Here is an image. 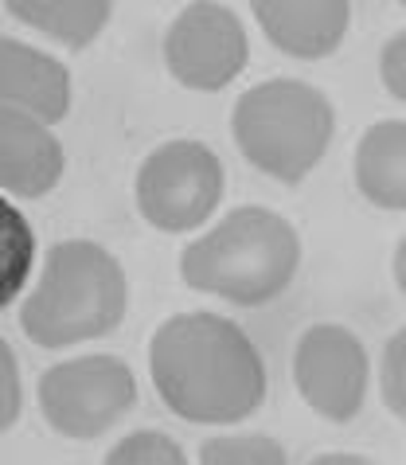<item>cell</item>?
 I'll use <instances>...</instances> for the list:
<instances>
[{"label": "cell", "instance_id": "cell-19", "mask_svg": "<svg viewBox=\"0 0 406 465\" xmlns=\"http://www.w3.org/2000/svg\"><path fill=\"white\" fill-rule=\"evenodd\" d=\"M379 79H383L391 98L406 102V28L391 35L379 51Z\"/></svg>", "mask_w": 406, "mask_h": 465}, {"label": "cell", "instance_id": "cell-21", "mask_svg": "<svg viewBox=\"0 0 406 465\" xmlns=\"http://www.w3.org/2000/svg\"><path fill=\"white\" fill-rule=\"evenodd\" d=\"M309 465H375V461L360 458V454H321V458H312Z\"/></svg>", "mask_w": 406, "mask_h": 465}, {"label": "cell", "instance_id": "cell-7", "mask_svg": "<svg viewBox=\"0 0 406 465\" xmlns=\"http://www.w3.org/2000/svg\"><path fill=\"white\" fill-rule=\"evenodd\" d=\"M368 348L344 325H309L293 348V383L312 415L336 426L352 422L368 399Z\"/></svg>", "mask_w": 406, "mask_h": 465}, {"label": "cell", "instance_id": "cell-15", "mask_svg": "<svg viewBox=\"0 0 406 465\" xmlns=\"http://www.w3.org/2000/svg\"><path fill=\"white\" fill-rule=\"evenodd\" d=\"M200 465H290V458L266 434H223L200 446Z\"/></svg>", "mask_w": 406, "mask_h": 465}, {"label": "cell", "instance_id": "cell-5", "mask_svg": "<svg viewBox=\"0 0 406 465\" xmlns=\"http://www.w3.org/2000/svg\"><path fill=\"white\" fill-rule=\"evenodd\" d=\"M223 184L227 176H223L215 149L192 137H176L156 145L141 161L134 196L145 223L168 235H184V231L203 227V219H212L223 200Z\"/></svg>", "mask_w": 406, "mask_h": 465}, {"label": "cell", "instance_id": "cell-18", "mask_svg": "<svg viewBox=\"0 0 406 465\" xmlns=\"http://www.w3.org/2000/svg\"><path fill=\"white\" fill-rule=\"evenodd\" d=\"M24 411V387H20V364L12 356L8 341H0V434H8L20 422Z\"/></svg>", "mask_w": 406, "mask_h": 465}, {"label": "cell", "instance_id": "cell-10", "mask_svg": "<svg viewBox=\"0 0 406 465\" xmlns=\"http://www.w3.org/2000/svg\"><path fill=\"white\" fill-rule=\"evenodd\" d=\"M63 145L35 114L0 106V188L12 196H47L63 176Z\"/></svg>", "mask_w": 406, "mask_h": 465}, {"label": "cell", "instance_id": "cell-4", "mask_svg": "<svg viewBox=\"0 0 406 465\" xmlns=\"http://www.w3.org/2000/svg\"><path fill=\"white\" fill-rule=\"evenodd\" d=\"M231 134L258 173L301 184L332 145L336 110L317 86L301 79H266L239 94Z\"/></svg>", "mask_w": 406, "mask_h": 465}, {"label": "cell", "instance_id": "cell-3", "mask_svg": "<svg viewBox=\"0 0 406 465\" xmlns=\"http://www.w3.org/2000/svg\"><path fill=\"white\" fill-rule=\"evenodd\" d=\"M125 297L122 262L90 239H67L47 251L35 290L20 305V329L39 348L98 341L122 325Z\"/></svg>", "mask_w": 406, "mask_h": 465}, {"label": "cell", "instance_id": "cell-13", "mask_svg": "<svg viewBox=\"0 0 406 465\" xmlns=\"http://www.w3.org/2000/svg\"><path fill=\"white\" fill-rule=\"evenodd\" d=\"M5 8L20 24L78 51L102 35V28L110 24L114 0H5Z\"/></svg>", "mask_w": 406, "mask_h": 465}, {"label": "cell", "instance_id": "cell-16", "mask_svg": "<svg viewBox=\"0 0 406 465\" xmlns=\"http://www.w3.org/2000/svg\"><path fill=\"white\" fill-rule=\"evenodd\" d=\"M102 465H188L184 450L161 430H134L117 442Z\"/></svg>", "mask_w": 406, "mask_h": 465}, {"label": "cell", "instance_id": "cell-1", "mask_svg": "<svg viewBox=\"0 0 406 465\" xmlns=\"http://www.w3.org/2000/svg\"><path fill=\"white\" fill-rule=\"evenodd\" d=\"M149 376L161 403L195 426L243 422L266 403V360L219 313H176L153 332Z\"/></svg>", "mask_w": 406, "mask_h": 465}, {"label": "cell", "instance_id": "cell-12", "mask_svg": "<svg viewBox=\"0 0 406 465\" xmlns=\"http://www.w3.org/2000/svg\"><path fill=\"white\" fill-rule=\"evenodd\" d=\"M352 169L368 203L383 212H406V122H375L360 137Z\"/></svg>", "mask_w": 406, "mask_h": 465}, {"label": "cell", "instance_id": "cell-11", "mask_svg": "<svg viewBox=\"0 0 406 465\" xmlns=\"http://www.w3.org/2000/svg\"><path fill=\"white\" fill-rule=\"evenodd\" d=\"M0 106L35 114L55 125L71 110V74L67 67L32 44L0 35Z\"/></svg>", "mask_w": 406, "mask_h": 465}, {"label": "cell", "instance_id": "cell-22", "mask_svg": "<svg viewBox=\"0 0 406 465\" xmlns=\"http://www.w3.org/2000/svg\"><path fill=\"white\" fill-rule=\"evenodd\" d=\"M399 5H402V8H406V0H399Z\"/></svg>", "mask_w": 406, "mask_h": 465}, {"label": "cell", "instance_id": "cell-2", "mask_svg": "<svg viewBox=\"0 0 406 465\" xmlns=\"http://www.w3.org/2000/svg\"><path fill=\"white\" fill-rule=\"evenodd\" d=\"M301 270V235L270 208H234L180 254L184 286L227 305H270L293 286Z\"/></svg>", "mask_w": 406, "mask_h": 465}, {"label": "cell", "instance_id": "cell-14", "mask_svg": "<svg viewBox=\"0 0 406 465\" xmlns=\"http://www.w3.org/2000/svg\"><path fill=\"white\" fill-rule=\"evenodd\" d=\"M35 266V231L16 203L0 196V309H8L28 286Z\"/></svg>", "mask_w": 406, "mask_h": 465}, {"label": "cell", "instance_id": "cell-8", "mask_svg": "<svg viewBox=\"0 0 406 465\" xmlns=\"http://www.w3.org/2000/svg\"><path fill=\"white\" fill-rule=\"evenodd\" d=\"M251 59L243 20L219 0H192L173 20L164 35V67L168 74L200 94L231 86Z\"/></svg>", "mask_w": 406, "mask_h": 465}, {"label": "cell", "instance_id": "cell-6", "mask_svg": "<svg viewBox=\"0 0 406 465\" xmlns=\"http://www.w3.org/2000/svg\"><path fill=\"white\" fill-rule=\"evenodd\" d=\"M137 403V376L117 356H78L39 376V411L63 438H102Z\"/></svg>", "mask_w": 406, "mask_h": 465}, {"label": "cell", "instance_id": "cell-17", "mask_svg": "<svg viewBox=\"0 0 406 465\" xmlns=\"http://www.w3.org/2000/svg\"><path fill=\"white\" fill-rule=\"evenodd\" d=\"M379 395H383V407L391 415L406 422V325L383 344V360H379Z\"/></svg>", "mask_w": 406, "mask_h": 465}, {"label": "cell", "instance_id": "cell-9", "mask_svg": "<svg viewBox=\"0 0 406 465\" xmlns=\"http://www.w3.org/2000/svg\"><path fill=\"white\" fill-rule=\"evenodd\" d=\"M262 35L293 59H324L344 44L352 5L348 0H251Z\"/></svg>", "mask_w": 406, "mask_h": 465}, {"label": "cell", "instance_id": "cell-20", "mask_svg": "<svg viewBox=\"0 0 406 465\" xmlns=\"http://www.w3.org/2000/svg\"><path fill=\"white\" fill-rule=\"evenodd\" d=\"M391 270H395V286L402 290L406 297V235L399 239V247H395V262H391Z\"/></svg>", "mask_w": 406, "mask_h": 465}]
</instances>
